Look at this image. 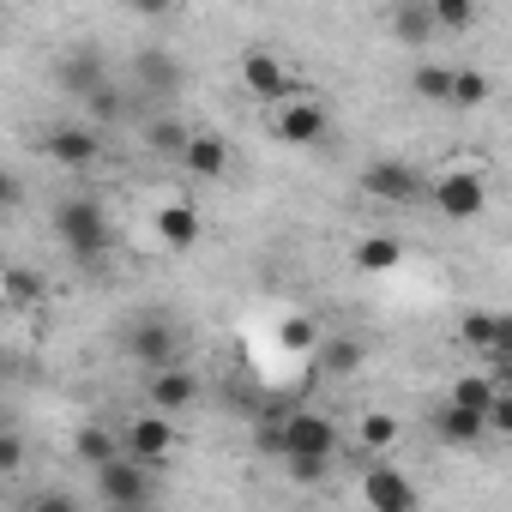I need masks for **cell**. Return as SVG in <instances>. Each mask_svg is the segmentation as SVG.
Listing matches in <instances>:
<instances>
[{
    "mask_svg": "<svg viewBox=\"0 0 512 512\" xmlns=\"http://www.w3.org/2000/svg\"><path fill=\"white\" fill-rule=\"evenodd\" d=\"M326 464H332V458H284V470H290L296 482H320V476H326Z\"/></svg>",
    "mask_w": 512,
    "mask_h": 512,
    "instance_id": "32",
    "label": "cell"
},
{
    "mask_svg": "<svg viewBox=\"0 0 512 512\" xmlns=\"http://www.w3.org/2000/svg\"><path fill=\"white\" fill-rule=\"evenodd\" d=\"M488 434H506V440H512V392L494 398V410H488Z\"/></svg>",
    "mask_w": 512,
    "mask_h": 512,
    "instance_id": "33",
    "label": "cell"
},
{
    "mask_svg": "<svg viewBox=\"0 0 512 512\" xmlns=\"http://www.w3.org/2000/svg\"><path fill=\"white\" fill-rule=\"evenodd\" d=\"M127 356L145 362L151 374H163V362L175 356V332H169V320H139L133 338H127Z\"/></svg>",
    "mask_w": 512,
    "mask_h": 512,
    "instance_id": "10",
    "label": "cell"
},
{
    "mask_svg": "<svg viewBox=\"0 0 512 512\" xmlns=\"http://www.w3.org/2000/svg\"><path fill=\"white\" fill-rule=\"evenodd\" d=\"M434 434H440L446 446H476V440L488 434V416H482V410H464V404H440V410H434Z\"/></svg>",
    "mask_w": 512,
    "mask_h": 512,
    "instance_id": "12",
    "label": "cell"
},
{
    "mask_svg": "<svg viewBox=\"0 0 512 512\" xmlns=\"http://www.w3.org/2000/svg\"><path fill=\"white\" fill-rule=\"evenodd\" d=\"M55 229H61L67 253H79V260H97V253L109 247V211L97 199H85V193L55 205Z\"/></svg>",
    "mask_w": 512,
    "mask_h": 512,
    "instance_id": "2",
    "label": "cell"
},
{
    "mask_svg": "<svg viewBox=\"0 0 512 512\" xmlns=\"http://www.w3.org/2000/svg\"><path fill=\"white\" fill-rule=\"evenodd\" d=\"M43 151H49V163H61V169H91V163L103 157L97 127H49Z\"/></svg>",
    "mask_w": 512,
    "mask_h": 512,
    "instance_id": "7",
    "label": "cell"
},
{
    "mask_svg": "<svg viewBox=\"0 0 512 512\" xmlns=\"http://www.w3.org/2000/svg\"><path fill=\"white\" fill-rule=\"evenodd\" d=\"M410 85H416V97H428V103H452V85H458V73H452V67H440V61H422Z\"/></svg>",
    "mask_w": 512,
    "mask_h": 512,
    "instance_id": "20",
    "label": "cell"
},
{
    "mask_svg": "<svg viewBox=\"0 0 512 512\" xmlns=\"http://www.w3.org/2000/svg\"><path fill=\"white\" fill-rule=\"evenodd\" d=\"M260 446L278 452V458H332L338 452V422L320 416V410H290L284 422H272L260 434Z\"/></svg>",
    "mask_w": 512,
    "mask_h": 512,
    "instance_id": "1",
    "label": "cell"
},
{
    "mask_svg": "<svg viewBox=\"0 0 512 512\" xmlns=\"http://www.w3.org/2000/svg\"><path fill=\"white\" fill-rule=\"evenodd\" d=\"M392 31L404 43H428L440 25H434V0H404V7H392Z\"/></svg>",
    "mask_w": 512,
    "mask_h": 512,
    "instance_id": "17",
    "label": "cell"
},
{
    "mask_svg": "<svg viewBox=\"0 0 512 512\" xmlns=\"http://www.w3.org/2000/svg\"><path fill=\"white\" fill-rule=\"evenodd\" d=\"M7 302H13V308H25V302H37V272H25V266H13V272H7Z\"/></svg>",
    "mask_w": 512,
    "mask_h": 512,
    "instance_id": "30",
    "label": "cell"
},
{
    "mask_svg": "<svg viewBox=\"0 0 512 512\" xmlns=\"http://www.w3.org/2000/svg\"><path fill=\"white\" fill-rule=\"evenodd\" d=\"M494 398H500V386H494L488 374H458L446 404H464V410H482V416H488V410H494Z\"/></svg>",
    "mask_w": 512,
    "mask_h": 512,
    "instance_id": "19",
    "label": "cell"
},
{
    "mask_svg": "<svg viewBox=\"0 0 512 512\" xmlns=\"http://www.w3.org/2000/svg\"><path fill=\"white\" fill-rule=\"evenodd\" d=\"M61 85L73 91V97H97L103 85H109V67H103V55L97 49H67V61H61Z\"/></svg>",
    "mask_w": 512,
    "mask_h": 512,
    "instance_id": "9",
    "label": "cell"
},
{
    "mask_svg": "<svg viewBox=\"0 0 512 512\" xmlns=\"http://www.w3.org/2000/svg\"><path fill=\"white\" fill-rule=\"evenodd\" d=\"M434 25H446V31H470V25H476V7H470V0H434Z\"/></svg>",
    "mask_w": 512,
    "mask_h": 512,
    "instance_id": "29",
    "label": "cell"
},
{
    "mask_svg": "<svg viewBox=\"0 0 512 512\" xmlns=\"http://www.w3.org/2000/svg\"><path fill=\"white\" fill-rule=\"evenodd\" d=\"M241 85H247L253 97H284V91H290V73H284V61H278L272 49H247V61H241Z\"/></svg>",
    "mask_w": 512,
    "mask_h": 512,
    "instance_id": "11",
    "label": "cell"
},
{
    "mask_svg": "<svg viewBox=\"0 0 512 512\" xmlns=\"http://www.w3.org/2000/svg\"><path fill=\"white\" fill-rule=\"evenodd\" d=\"M25 512H79V506H73L67 494H37V500H31Z\"/></svg>",
    "mask_w": 512,
    "mask_h": 512,
    "instance_id": "35",
    "label": "cell"
},
{
    "mask_svg": "<svg viewBox=\"0 0 512 512\" xmlns=\"http://www.w3.org/2000/svg\"><path fill=\"white\" fill-rule=\"evenodd\" d=\"M199 181H217L223 169H229V145L217 139V133H193V145H187V157H181Z\"/></svg>",
    "mask_w": 512,
    "mask_h": 512,
    "instance_id": "15",
    "label": "cell"
},
{
    "mask_svg": "<svg viewBox=\"0 0 512 512\" xmlns=\"http://www.w3.org/2000/svg\"><path fill=\"white\" fill-rule=\"evenodd\" d=\"M428 193H434V211L452 217V223H470V217H482V205H488V187H482L476 169H446V175H434Z\"/></svg>",
    "mask_w": 512,
    "mask_h": 512,
    "instance_id": "3",
    "label": "cell"
},
{
    "mask_svg": "<svg viewBox=\"0 0 512 512\" xmlns=\"http://www.w3.org/2000/svg\"><path fill=\"white\" fill-rule=\"evenodd\" d=\"M278 338H284V350H320V326H314L308 314H290V320L278 326Z\"/></svg>",
    "mask_w": 512,
    "mask_h": 512,
    "instance_id": "26",
    "label": "cell"
},
{
    "mask_svg": "<svg viewBox=\"0 0 512 512\" xmlns=\"http://www.w3.org/2000/svg\"><path fill=\"white\" fill-rule=\"evenodd\" d=\"M97 488H103V500H109L115 512H145V500H151V482H145V464H139V458L103 464V470H97Z\"/></svg>",
    "mask_w": 512,
    "mask_h": 512,
    "instance_id": "4",
    "label": "cell"
},
{
    "mask_svg": "<svg viewBox=\"0 0 512 512\" xmlns=\"http://www.w3.org/2000/svg\"><path fill=\"white\" fill-rule=\"evenodd\" d=\"M157 235H163L169 247H193V241H199V211L181 205V199L163 205V211H157Z\"/></svg>",
    "mask_w": 512,
    "mask_h": 512,
    "instance_id": "18",
    "label": "cell"
},
{
    "mask_svg": "<svg viewBox=\"0 0 512 512\" xmlns=\"http://www.w3.org/2000/svg\"><path fill=\"white\" fill-rule=\"evenodd\" d=\"M398 253H404V247H398L392 235H368V241L356 247V266H362V272H392Z\"/></svg>",
    "mask_w": 512,
    "mask_h": 512,
    "instance_id": "24",
    "label": "cell"
},
{
    "mask_svg": "<svg viewBox=\"0 0 512 512\" xmlns=\"http://www.w3.org/2000/svg\"><path fill=\"white\" fill-rule=\"evenodd\" d=\"M187 145H193V133L181 121H151L145 127V151H157V157H187Z\"/></svg>",
    "mask_w": 512,
    "mask_h": 512,
    "instance_id": "21",
    "label": "cell"
},
{
    "mask_svg": "<svg viewBox=\"0 0 512 512\" xmlns=\"http://www.w3.org/2000/svg\"><path fill=\"white\" fill-rule=\"evenodd\" d=\"M85 109H91L97 121H115V115H121V91H115V85H103V91H97V97H91Z\"/></svg>",
    "mask_w": 512,
    "mask_h": 512,
    "instance_id": "31",
    "label": "cell"
},
{
    "mask_svg": "<svg viewBox=\"0 0 512 512\" xmlns=\"http://www.w3.org/2000/svg\"><path fill=\"white\" fill-rule=\"evenodd\" d=\"M278 139H284V145H314V139H326V109H320V103H284Z\"/></svg>",
    "mask_w": 512,
    "mask_h": 512,
    "instance_id": "14",
    "label": "cell"
},
{
    "mask_svg": "<svg viewBox=\"0 0 512 512\" xmlns=\"http://www.w3.org/2000/svg\"><path fill=\"white\" fill-rule=\"evenodd\" d=\"M458 338L470 344V350H482V356H494V344H500V314H464V326H458Z\"/></svg>",
    "mask_w": 512,
    "mask_h": 512,
    "instance_id": "22",
    "label": "cell"
},
{
    "mask_svg": "<svg viewBox=\"0 0 512 512\" xmlns=\"http://www.w3.org/2000/svg\"><path fill=\"white\" fill-rule=\"evenodd\" d=\"M362 500H368V512H416V482L392 464H374L362 476Z\"/></svg>",
    "mask_w": 512,
    "mask_h": 512,
    "instance_id": "6",
    "label": "cell"
},
{
    "mask_svg": "<svg viewBox=\"0 0 512 512\" xmlns=\"http://www.w3.org/2000/svg\"><path fill=\"white\" fill-rule=\"evenodd\" d=\"M392 440H398V422H392L386 410H368V416H362V446H368V452H386Z\"/></svg>",
    "mask_w": 512,
    "mask_h": 512,
    "instance_id": "27",
    "label": "cell"
},
{
    "mask_svg": "<svg viewBox=\"0 0 512 512\" xmlns=\"http://www.w3.org/2000/svg\"><path fill=\"white\" fill-rule=\"evenodd\" d=\"M488 97V73H476V67H458V85H452V103L458 109H476Z\"/></svg>",
    "mask_w": 512,
    "mask_h": 512,
    "instance_id": "28",
    "label": "cell"
},
{
    "mask_svg": "<svg viewBox=\"0 0 512 512\" xmlns=\"http://www.w3.org/2000/svg\"><path fill=\"white\" fill-rule=\"evenodd\" d=\"M133 73H139V85H145V97H169V91L181 85V61H175L169 49H139V61H133Z\"/></svg>",
    "mask_w": 512,
    "mask_h": 512,
    "instance_id": "13",
    "label": "cell"
},
{
    "mask_svg": "<svg viewBox=\"0 0 512 512\" xmlns=\"http://www.w3.org/2000/svg\"><path fill=\"white\" fill-rule=\"evenodd\" d=\"M193 374H181V368H163V374H151V404L169 416V410H187L193 404Z\"/></svg>",
    "mask_w": 512,
    "mask_h": 512,
    "instance_id": "16",
    "label": "cell"
},
{
    "mask_svg": "<svg viewBox=\"0 0 512 512\" xmlns=\"http://www.w3.org/2000/svg\"><path fill=\"white\" fill-rule=\"evenodd\" d=\"M320 368L338 374V380L356 374V368H362V344H356V338H326V344H320Z\"/></svg>",
    "mask_w": 512,
    "mask_h": 512,
    "instance_id": "23",
    "label": "cell"
},
{
    "mask_svg": "<svg viewBox=\"0 0 512 512\" xmlns=\"http://www.w3.org/2000/svg\"><path fill=\"white\" fill-rule=\"evenodd\" d=\"M500 362H512V314H500V344H494Z\"/></svg>",
    "mask_w": 512,
    "mask_h": 512,
    "instance_id": "36",
    "label": "cell"
},
{
    "mask_svg": "<svg viewBox=\"0 0 512 512\" xmlns=\"http://www.w3.org/2000/svg\"><path fill=\"white\" fill-rule=\"evenodd\" d=\"M19 464H25V440H19V434H7V440H0V470L19 476Z\"/></svg>",
    "mask_w": 512,
    "mask_h": 512,
    "instance_id": "34",
    "label": "cell"
},
{
    "mask_svg": "<svg viewBox=\"0 0 512 512\" xmlns=\"http://www.w3.org/2000/svg\"><path fill=\"white\" fill-rule=\"evenodd\" d=\"M73 452H79L85 464H97V470H103V464H115V434H109V428H79Z\"/></svg>",
    "mask_w": 512,
    "mask_h": 512,
    "instance_id": "25",
    "label": "cell"
},
{
    "mask_svg": "<svg viewBox=\"0 0 512 512\" xmlns=\"http://www.w3.org/2000/svg\"><path fill=\"white\" fill-rule=\"evenodd\" d=\"M362 187L374 193V199H392V205H416L428 187H422V175L410 169V163H398V157H380V163H368L362 169Z\"/></svg>",
    "mask_w": 512,
    "mask_h": 512,
    "instance_id": "5",
    "label": "cell"
},
{
    "mask_svg": "<svg viewBox=\"0 0 512 512\" xmlns=\"http://www.w3.org/2000/svg\"><path fill=\"white\" fill-rule=\"evenodd\" d=\"M127 446H133L139 464H157L163 452H175V428H169V416H163V410L133 416V422H127Z\"/></svg>",
    "mask_w": 512,
    "mask_h": 512,
    "instance_id": "8",
    "label": "cell"
}]
</instances>
